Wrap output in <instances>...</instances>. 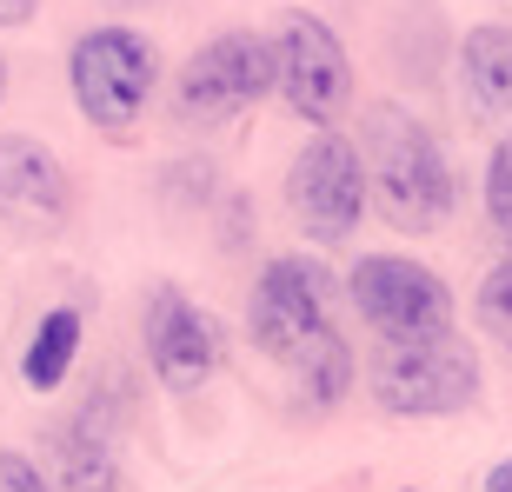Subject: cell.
<instances>
[{
  "mask_svg": "<svg viewBox=\"0 0 512 492\" xmlns=\"http://www.w3.org/2000/svg\"><path fill=\"white\" fill-rule=\"evenodd\" d=\"M360 180H366V200L380 207V220L393 233H433L453 220V167L439 153L433 127L413 120L406 107L380 100L360 114Z\"/></svg>",
  "mask_w": 512,
  "mask_h": 492,
  "instance_id": "6da1fadb",
  "label": "cell"
},
{
  "mask_svg": "<svg viewBox=\"0 0 512 492\" xmlns=\"http://www.w3.org/2000/svg\"><path fill=\"white\" fill-rule=\"evenodd\" d=\"M67 80H74V107L94 133H114L127 140L140 127L153 100V80H160V54L133 27H87L67 54Z\"/></svg>",
  "mask_w": 512,
  "mask_h": 492,
  "instance_id": "7a4b0ae2",
  "label": "cell"
},
{
  "mask_svg": "<svg viewBox=\"0 0 512 492\" xmlns=\"http://www.w3.org/2000/svg\"><path fill=\"white\" fill-rule=\"evenodd\" d=\"M253 346L280 366H300L313 346L333 340V273L306 253H280L266 260L260 286H253Z\"/></svg>",
  "mask_w": 512,
  "mask_h": 492,
  "instance_id": "3957f363",
  "label": "cell"
},
{
  "mask_svg": "<svg viewBox=\"0 0 512 492\" xmlns=\"http://www.w3.org/2000/svg\"><path fill=\"white\" fill-rule=\"evenodd\" d=\"M373 399L399 419H439L459 413L479 399V353L459 333L439 340H413V346H380L373 353Z\"/></svg>",
  "mask_w": 512,
  "mask_h": 492,
  "instance_id": "277c9868",
  "label": "cell"
},
{
  "mask_svg": "<svg viewBox=\"0 0 512 492\" xmlns=\"http://www.w3.org/2000/svg\"><path fill=\"white\" fill-rule=\"evenodd\" d=\"M266 94H273V47H266V34L233 27V34H213L180 67L173 114H180V127H220V120L260 107Z\"/></svg>",
  "mask_w": 512,
  "mask_h": 492,
  "instance_id": "5b68a950",
  "label": "cell"
},
{
  "mask_svg": "<svg viewBox=\"0 0 512 492\" xmlns=\"http://www.w3.org/2000/svg\"><path fill=\"white\" fill-rule=\"evenodd\" d=\"M353 306L386 346H413L453 333V286L406 253H366L353 266Z\"/></svg>",
  "mask_w": 512,
  "mask_h": 492,
  "instance_id": "8992f818",
  "label": "cell"
},
{
  "mask_svg": "<svg viewBox=\"0 0 512 492\" xmlns=\"http://www.w3.org/2000/svg\"><path fill=\"white\" fill-rule=\"evenodd\" d=\"M273 47V94L306 120V127H333V120L353 107V67H346L340 34L326 27L320 14H286L280 34L266 40Z\"/></svg>",
  "mask_w": 512,
  "mask_h": 492,
  "instance_id": "52a82bcc",
  "label": "cell"
},
{
  "mask_svg": "<svg viewBox=\"0 0 512 492\" xmlns=\"http://www.w3.org/2000/svg\"><path fill=\"white\" fill-rule=\"evenodd\" d=\"M286 207L306 227V240H320V246L353 240V227L366 213V180H360V153H353L346 133H320V140L300 147V160L286 173Z\"/></svg>",
  "mask_w": 512,
  "mask_h": 492,
  "instance_id": "ba28073f",
  "label": "cell"
},
{
  "mask_svg": "<svg viewBox=\"0 0 512 492\" xmlns=\"http://www.w3.org/2000/svg\"><path fill=\"white\" fill-rule=\"evenodd\" d=\"M74 213V180L34 133H0V220L14 233H60Z\"/></svg>",
  "mask_w": 512,
  "mask_h": 492,
  "instance_id": "9c48e42d",
  "label": "cell"
},
{
  "mask_svg": "<svg viewBox=\"0 0 512 492\" xmlns=\"http://www.w3.org/2000/svg\"><path fill=\"white\" fill-rule=\"evenodd\" d=\"M147 360L167 393H200L220 373V326L180 293V286H153L147 300Z\"/></svg>",
  "mask_w": 512,
  "mask_h": 492,
  "instance_id": "30bf717a",
  "label": "cell"
},
{
  "mask_svg": "<svg viewBox=\"0 0 512 492\" xmlns=\"http://www.w3.org/2000/svg\"><path fill=\"white\" fill-rule=\"evenodd\" d=\"M459 80H466V100H473L479 120H506L512 114V27L486 20L459 40Z\"/></svg>",
  "mask_w": 512,
  "mask_h": 492,
  "instance_id": "8fae6325",
  "label": "cell"
},
{
  "mask_svg": "<svg viewBox=\"0 0 512 492\" xmlns=\"http://www.w3.org/2000/svg\"><path fill=\"white\" fill-rule=\"evenodd\" d=\"M54 459H60V492H120V466H114V426L87 406L74 426L54 433Z\"/></svg>",
  "mask_w": 512,
  "mask_h": 492,
  "instance_id": "7c38bea8",
  "label": "cell"
},
{
  "mask_svg": "<svg viewBox=\"0 0 512 492\" xmlns=\"http://www.w3.org/2000/svg\"><path fill=\"white\" fill-rule=\"evenodd\" d=\"M74 353H80V306H54V313H40L34 340H27L20 379H27L34 393H54L60 379L74 373Z\"/></svg>",
  "mask_w": 512,
  "mask_h": 492,
  "instance_id": "4fadbf2b",
  "label": "cell"
},
{
  "mask_svg": "<svg viewBox=\"0 0 512 492\" xmlns=\"http://www.w3.org/2000/svg\"><path fill=\"white\" fill-rule=\"evenodd\" d=\"M293 373H300V386H306V399H313V406H333V399L346 393V379H353V353H346V340L333 333V340L313 346Z\"/></svg>",
  "mask_w": 512,
  "mask_h": 492,
  "instance_id": "5bb4252c",
  "label": "cell"
},
{
  "mask_svg": "<svg viewBox=\"0 0 512 492\" xmlns=\"http://www.w3.org/2000/svg\"><path fill=\"white\" fill-rule=\"evenodd\" d=\"M479 326L493 333L499 346H512V260H499L486 280H479Z\"/></svg>",
  "mask_w": 512,
  "mask_h": 492,
  "instance_id": "9a60e30c",
  "label": "cell"
},
{
  "mask_svg": "<svg viewBox=\"0 0 512 492\" xmlns=\"http://www.w3.org/2000/svg\"><path fill=\"white\" fill-rule=\"evenodd\" d=\"M486 220L499 227V240H512V140H499L486 160Z\"/></svg>",
  "mask_w": 512,
  "mask_h": 492,
  "instance_id": "2e32d148",
  "label": "cell"
},
{
  "mask_svg": "<svg viewBox=\"0 0 512 492\" xmlns=\"http://www.w3.org/2000/svg\"><path fill=\"white\" fill-rule=\"evenodd\" d=\"M213 187H220V167H213V160H180V167H167V207H207Z\"/></svg>",
  "mask_w": 512,
  "mask_h": 492,
  "instance_id": "e0dca14e",
  "label": "cell"
},
{
  "mask_svg": "<svg viewBox=\"0 0 512 492\" xmlns=\"http://www.w3.org/2000/svg\"><path fill=\"white\" fill-rule=\"evenodd\" d=\"M0 492H47V479L27 453H0Z\"/></svg>",
  "mask_w": 512,
  "mask_h": 492,
  "instance_id": "ac0fdd59",
  "label": "cell"
},
{
  "mask_svg": "<svg viewBox=\"0 0 512 492\" xmlns=\"http://www.w3.org/2000/svg\"><path fill=\"white\" fill-rule=\"evenodd\" d=\"M40 14V0H0V27H27Z\"/></svg>",
  "mask_w": 512,
  "mask_h": 492,
  "instance_id": "d6986e66",
  "label": "cell"
},
{
  "mask_svg": "<svg viewBox=\"0 0 512 492\" xmlns=\"http://www.w3.org/2000/svg\"><path fill=\"white\" fill-rule=\"evenodd\" d=\"M486 492H512V459H499L493 473H486Z\"/></svg>",
  "mask_w": 512,
  "mask_h": 492,
  "instance_id": "ffe728a7",
  "label": "cell"
},
{
  "mask_svg": "<svg viewBox=\"0 0 512 492\" xmlns=\"http://www.w3.org/2000/svg\"><path fill=\"white\" fill-rule=\"evenodd\" d=\"M0 100H7V60H0Z\"/></svg>",
  "mask_w": 512,
  "mask_h": 492,
  "instance_id": "44dd1931",
  "label": "cell"
},
{
  "mask_svg": "<svg viewBox=\"0 0 512 492\" xmlns=\"http://www.w3.org/2000/svg\"><path fill=\"white\" fill-rule=\"evenodd\" d=\"M120 7H153V0H120Z\"/></svg>",
  "mask_w": 512,
  "mask_h": 492,
  "instance_id": "7402d4cb",
  "label": "cell"
}]
</instances>
